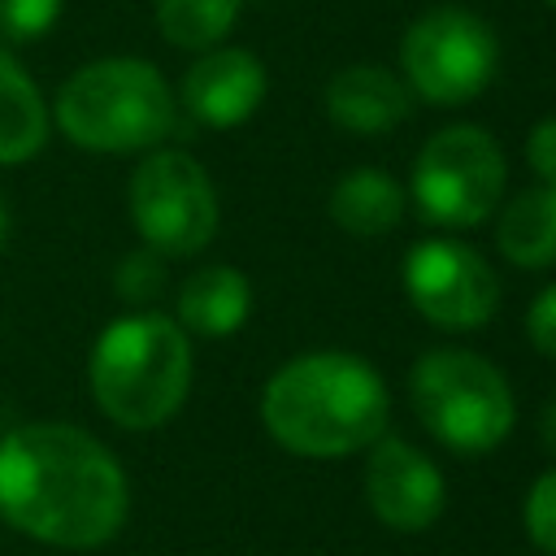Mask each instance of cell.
<instances>
[{"mask_svg": "<svg viewBox=\"0 0 556 556\" xmlns=\"http://www.w3.org/2000/svg\"><path fill=\"white\" fill-rule=\"evenodd\" d=\"M130 508L117 456L70 421H26L0 439V517L52 547L109 543Z\"/></svg>", "mask_w": 556, "mask_h": 556, "instance_id": "cell-1", "label": "cell"}, {"mask_svg": "<svg viewBox=\"0 0 556 556\" xmlns=\"http://www.w3.org/2000/svg\"><path fill=\"white\" fill-rule=\"evenodd\" d=\"M387 382L369 361L348 352L295 356L261 391V421L269 439L317 460L369 447L387 430Z\"/></svg>", "mask_w": 556, "mask_h": 556, "instance_id": "cell-2", "label": "cell"}, {"mask_svg": "<svg viewBox=\"0 0 556 556\" xmlns=\"http://www.w3.org/2000/svg\"><path fill=\"white\" fill-rule=\"evenodd\" d=\"M91 395L126 430L165 426L191 391L187 330L161 313H130L100 330L91 348Z\"/></svg>", "mask_w": 556, "mask_h": 556, "instance_id": "cell-3", "label": "cell"}, {"mask_svg": "<svg viewBox=\"0 0 556 556\" xmlns=\"http://www.w3.org/2000/svg\"><path fill=\"white\" fill-rule=\"evenodd\" d=\"M52 117L74 148L143 152L169 135L174 96L152 61L100 56L61 83Z\"/></svg>", "mask_w": 556, "mask_h": 556, "instance_id": "cell-4", "label": "cell"}, {"mask_svg": "<svg viewBox=\"0 0 556 556\" xmlns=\"http://www.w3.org/2000/svg\"><path fill=\"white\" fill-rule=\"evenodd\" d=\"M408 395L421 426L460 456L500 447L517 417L508 378L486 356L465 348L426 352L408 374Z\"/></svg>", "mask_w": 556, "mask_h": 556, "instance_id": "cell-5", "label": "cell"}, {"mask_svg": "<svg viewBox=\"0 0 556 556\" xmlns=\"http://www.w3.org/2000/svg\"><path fill=\"white\" fill-rule=\"evenodd\" d=\"M504 152L482 126H447L430 135L413 161V195L426 222L469 230L500 208L504 195Z\"/></svg>", "mask_w": 556, "mask_h": 556, "instance_id": "cell-6", "label": "cell"}, {"mask_svg": "<svg viewBox=\"0 0 556 556\" xmlns=\"http://www.w3.org/2000/svg\"><path fill=\"white\" fill-rule=\"evenodd\" d=\"M495 61H500L495 30L478 13L456 9V4L421 13L404 30V43H400L408 91H417L421 100L439 109L473 100L491 83Z\"/></svg>", "mask_w": 556, "mask_h": 556, "instance_id": "cell-7", "label": "cell"}, {"mask_svg": "<svg viewBox=\"0 0 556 556\" xmlns=\"http://www.w3.org/2000/svg\"><path fill=\"white\" fill-rule=\"evenodd\" d=\"M130 222L161 256H195L217 235V191L191 152H152L130 174Z\"/></svg>", "mask_w": 556, "mask_h": 556, "instance_id": "cell-8", "label": "cell"}, {"mask_svg": "<svg viewBox=\"0 0 556 556\" xmlns=\"http://www.w3.org/2000/svg\"><path fill=\"white\" fill-rule=\"evenodd\" d=\"M404 291L439 330H478L500 308L495 269L456 239H421L404 256Z\"/></svg>", "mask_w": 556, "mask_h": 556, "instance_id": "cell-9", "label": "cell"}, {"mask_svg": "<svg viewBox=\"0 0 556 556\" xmlns=\"http://www.w3.org/2000/svg\"><path fill=\"white\" fill-rule=\"evenodd\" d=\"M365 500L382 526L413 534V530H426L439 521L447 486H443L439 465L426 452H417L408 439L378 434L369 443Z\"/></svg>", "mask_w": 556, "mask_h": 556, "instance_id": "cell-10", "label": "cell"}, {"mask_svg": "<svg viewBox=\"0 0 556 556\" xmlns=\"http://www.w3.org/2000/svg\"><path fill=\"white\" fill-rule=\"evenodd\" d=\"M265 65L248 48H208L182 74V104L195 122L213 130H230L248 122L265 100Z\"/></svg>", "mask_w": 556, "mask_h": 556, "instance_id": "cell-11", "label": "cell"}, {"mask_svg": "<svg viewBox=\"0 0 556 556\" xmlns=\"http://www.w3.org/2000/svg\"><path fill=\"white\" fill-rule=\"evenodd\" d=\"M413 109L408 83H400L382 65H348L326 87V113L339 130L352 135H382L400 126Z\"/></svg>", "mask_w": 556, "mask_h": 556, "instance_id": "cell-12", "label": "cell"}, {"mask_svg": "<svg viewBox=\"0 0 556 556\" xmlns=\"http://www.w3.org/2000/svg\"><path fill=\"white\" fill-rule=\"evenodd\" d=\"M252 313V287L235 265L195 269L178 287V326L204 339L235 334Z\"/></svg>", "mask_w": 556, "mask_h": 556, "instance_id": "cell-13", "label": "cell"}, {"mask_svg": "<svg viewBox=\"0 0 556 556\" xmlns=\"http://www.w3.org/2000/svg\"><path fill=\"white\" fill-rule=\"evenodd\" d=\"M330 217H334L339 230L361 235V239L387 235L404 217V187L387 169L361 165V169H352V174H343L334 182V191H330Z\"/></svg>", "mask_w": 556, "mask_h": 556, "instance_id": "cell-14", "label": "cell"}, {"mask_svg": "<svg viewBox=\"0 0 556 556\" xmlns=\"http://www.w3.org/2000/svg\"><path fill=\"white\" fill-rule=\"evenodd\" d=\"M500 252L521 269H543L556 261V182H539L513 195L495 222Z\"/></svg>", "mask_w": 556, "mask_h": 556, "instance_id": "cell-15", "label": "cell"}, {"mask_svg": "<svg viewBox=\"0 0 556 556\" xmlns=\"http://www.w3.org/2000/svg\"><path fill=\"white\" fill-rule=\"evenodd\" d=\"M48 139V104L26 65L0 48V165L30 161Z\"/></svg>", "mask_w": 556, "mask_h": 556, "instance_id": "cell-16", "label": "cell"}, {"mask_svg": "<svg viewBox=\"0 0 556 556\" xmlns=\"http://www.w3.org/2000/svg\"><path fill=\"white\" fill-rule=\"evenodd\" d=\"M243 0H156V26L174 48L208 52L239 22Z\"/></svg>", "mask_w": 556, "mask_h": 556, "instance_id": "cell-17", "label": "cell"}, {"mask_svg": "<svg viewBox=\"0 0 556 556\" xmlns=\"http://www.w3.org/2000/svg\"><path fill=\"white\" fill-rule=\"evenodd\" d=\"M61 4L65 0H0V39H9V43L43 39L56 26Z\"/></svg>", "mask_w": 556, "mask_h": 556, "instance_id": "cell-18", "label": "cell"}, {"mask_svg": "<svg viewBox=\"0 0 556 556\" xmlns=\"http://www.w3.org/2000/svg\"><path fill=\"white\" fill-rule=\"evenodd\" d=\"M165 287V265H161V252L152 248H139L130 252L122 265H117V295L130 300V304H148L156 300Z\"/></svg>", "mask_w": 556, "mask_h": 556, "instance_id": "cell-19", "label": "cell"}, {"mask_svg": "<svg viewBox=\"0 0 556 556\" xmlns=\"http://www.w3.org/2000/svg\"><path fill=\"white\" fill-rule=\"evenodd\" d=\"M526 534L534 547L556 556V469L539 473L526 495Z\"/></svg>", "mask_w": 556, "mask_h": 556, "instance_id": "cell-20", "label": "cell"}, {"mask_svg": "<svg viewBox=\"0 0 556 556\" xmlns=\"http://www.w3.org/2000/svg\"><path fill=\"white\" fill-rule=\"evenodd\" d=\"M526 334L543 356H556V282L543 287L526 313Z\"/></svg>", "mask_w": 556, "mask_h": 556, "instance_id": "cell-21", "label": "cell"}, {"mask_svg": "<svg viewBox=\"0 0 556 556\" xmlns=\"http://www.w3.org/2000/svg\"><path fill=\"white\" fill-rule=\"evenodd\" d=\"M526 161L543 182H556V117H543L526 139Z\"/></svg>", "mask_w": 556, "mask_h": 556, "instance_id": "cell-22", "label": "cell"}, {"mask_svg": "<svg viewBox=\"0 0 556 556\" xmlns=\"http://www.w3.org/2000/svg\"><path fill=\"white\" fill-rule=\"evenodd\" d=\"M539 439H543V447L556 456V400L543 408V417H539Z\"/></svg>", "mask_w": 556, "mask_h": 556, "instance_id": "cell-23", "label": "cell"}, {"mask_svg": "<svg viewBox=\"0 0 556 556\" xmlns=\"http://www.w3.org/2000/svg\"><path fill=\"white\" fill-rule=\"evenodd\" d=\"M9 230H13V217H9V204L0 200V248L9 243Z\"/></svg>", "mask_w": 556, "mask_h": 556, "instance_id": "cell-24", "label": "cell"}, {"mask_svg": "<svg viewBox=\"0 0 556 556\" xmlns=\"http://www.w3.org/2000/svg\"><path fill=\"white\" fill-rule=\"evenodd\" d=\"M547 4H552V9H556V0H547Z\"/></svg>", "mask_w": 556, "mask_h": 556, "instance_id": "cell-25", "label": "cell"}]
</instances>
